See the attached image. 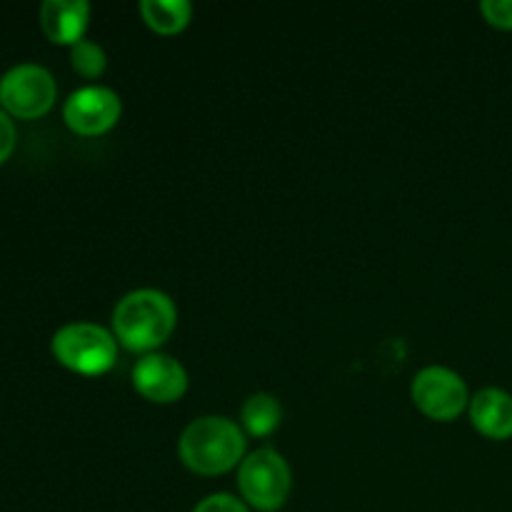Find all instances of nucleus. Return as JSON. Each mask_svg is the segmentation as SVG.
I'll list each match as a JSON object with an SVG mask.
<instances>
[{"label":"nucleus","mask_w":512,"mask_h":512,"mask_svg":"<svg viewBox=\"0 0 512 512\" xmlns=\"http://www.w3.org/2000/svg\"><path fill=\"white\" fill-rule=\"evenodd\" d=\"M283 410H280L278 398L268 393H255L245 400L243 405V425L255 438H265L280 425Z\"/></svg>","instance_id":"12"},{"label":"nucleus","mask_w":512,"mask_h":512,"mask_svg":"<svg viewBox=\"0 0 512 512\" xmlns=\"http://www.w3.org/2000/svg\"><path fill=\"white\" fill-rule=\"evenodd\" d=\"M480 10L490 25L512 30V0H483Z\"/></svg>","instance_id":"14"},{"label":"nucleus","mask_w":512,"mask_h":512,"mask_svg":"<svg viewBox=\"0 0 512 512\" xmlns=\"http://www.w3.org/2000/svg\"><path fill=\"white\" fill-rule=\"evenodd\" d=\"M238 485L243 498L263 512L280 510L290 495V468L280 453L260 448L240 463Z\"/></svg>","instance_id":"4"},{"label":"nucleus","mask_w":512,"mask_h":512,"mask_svg":"<svg viewBox=\"0 0 512 512\" xmlns=\"http://www.w3.org/2000/svg\"><path fill=\"white\" fill-rule=\"evenodd\" d=\"M413 403L423 410L428 418L453 420L463 413L468 405V388L458 373L448 368H425L413 380Z\"/></svg>","instance_id":"6"},{"label":"nucleus","mask_w":512,"mask_h":512,"mask_svg":"<svg viewBox=\"0 0 512 512\" xmlns=\"http://www.w3.org/2000/svg\"><path fill=\"white\" fill-rule=\"evenodd\" d=\"M140 13L150 28L163 35H173L188 25L193 5L188 0H143Z\"/></svg>","instance_id":"11"},{"label":"nucleus","mask_w":512,"mask_h":512,"mask_svg":"<svg viewBox=\"0 0 512 512\" xmlns=\"http://www.w3.org/2000/svg\"><path fill=\"white\" fill-rule=\"evenodd\" d=\"M470 420L483 435L505 440L512 435V395L500 388H485L470 400Z\"/></svg>","instance_id":"10"},{"label":"nucleus","mask_w":512,"mask_h":512,"mask_svg":"<svg viewBox=\"0 0 512 512\" xmlns=\"http://www.w3.org/2000/svg\"><path fill=\"white\" fill-rule=\"evenodd\" d=\"M53 353L65 368L83 375H100L115 363L118 345L105 328L93 323H70L53 335Z\"/></svg>","instance_id":"3"},{"label":"nucleus","mask_w":512,"mask_h":512,"mask_svg":"<svg viewBox=\"0 0 512 512\" xmlns=\"http://www.w3.org/2000/svg\"><path fill=\"white\" fill-rule=\"evenodd\" d=\"M193 512H248V508H245L238 498H233V495L218 493V495H210V498L200 500V503L195 505Z\"/></svg>","instance_id":"15"},{"label":"nucleus","mask_w":512,"mask_h":512,"mask_svg":"<svg viewBox=\"0 0 512 512\" xmlns=\"http://www.w3.org/2000/svg\"><path fill=\"white\" fill-rule=\"evenodd\" d=\"M90 5L85 0H45L40 5V25L53 43L75 45L88 28Z\"/></svg>","instance_id":"9"},{"label":"nucleus","mask_w":512,"mask_h":512,"mask_svg":"<svg viewBox=\"0 0 512 512\" xmlns=\"http://www.w3.org/2000/svg\"><path fill=\"white\" fill-rule=\"evenodd\" d=\"M175 320H178V313H175L173 300L160 290L143 288L128 293L115 305L113 328L125 348L148 353L170 338Z\"/></svg>","instance_id":"1"},{"label":"nucleus","mask_w":512,"mask_h":512,"mask_svg":"<svg viewBox=\"0 0 512 512\" xmlns=\"http://www.w3.org/2000/svg\"><path fill=\"white\" fill-rule=\"evenodd\" d=\"M70 60H73V68L78 70L83 78H98L103 75L108 58H105V50L100 48L93 40H78L70 50Z\"/></svg>","instance_id":"13"},{"label":"nucleus","mask_w":512,"mask_h":512,"mask_svg":"<svg viewBox=\"0 0 512 512\" xmlns=\"http://www.w3.org/2000/svg\"><path fill=\"white\" fill-rule=\"evenodd\" d=\"M15 148V125L8 115L0 110V163L13 153Z\"/></svg>","instance_id":"16"},{"label":"nucleus","mask_w":512,"mask_h":512,"mask_svg":"<svg viewBox=\"0 0 512 512\" xmlns=\"http://www.w3.org/2000/svg\"><path fill=\"white\" fill-rule=\"evenodd\" d=\"M123 113L118 93L103 85H88L80 88L65 100L63 118L75 133L80 135H100L113 128Z\"/></svg>","instance_id":"7"},{"label":"nucleus","mask_w":512,"mask_h":512,"mask_svg":"<svg viewBox=\"0 0 512 512\" xmlns=\"http://www.w3.org/2000/svg\"><path fill=\"white\" fill-rule=\"evenodd\" d=\"M180 458L200 475H220L238 465L245 453V438L228 418H198L180 435Z\"/></svg>","instance_id":"2"},{"label":"nucleus","mask_w":512,"mask_h":512,"mask_svg":"<svg viewBox=\"0 0 512 512\" xmlns=\"http://www.w3.org/2000/svg\"><path fill=\"white\" fill-rule=\"evenodd\" d=\"M55 80L43 65L23 63L0 78V103L18 118H38L55 103Z\"/></svg>","instance_id":"5"},{"label":"nucleus","mask_w":512,"mask_h":512,"mask_svg":"<svg viewBox=\"0 0 512 512\" xmlns=\"http://www.w3.org/2000/svg\"><path fill=\"white\" fill-rule=\"evenodd\" d=\"M133 385L143 398L153 403H175L188 390V373L170 355L148 353L135 363Z\"/></svg>","instance_id":"8"}]
</instances>
